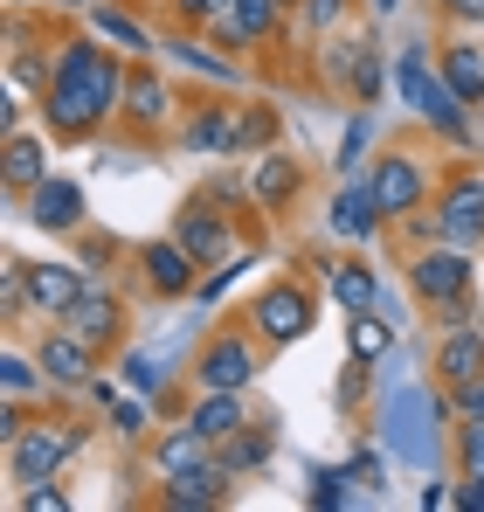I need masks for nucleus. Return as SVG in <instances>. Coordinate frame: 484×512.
Returning a JSON list of instances; mask_svg holds the SVG:
<instances>
[{"instance_id": "obj_31", "label": "nucleus", "mask_w": 484, "mask_h": 512, "mask_svg": "<svg viewBox=\"0 0 484 512\" xmlns=\"http://www.w3.org/2000/svg\"><path fill=\"white\" fill-rule=\"evenodd\" d=\"M42 381H49V374H42V360H28V353H0V388H7L14 402H28Z\"/></svg>"}, {"instance_id": "obj_30", "label": "nucleus", "mask_w": 484, "mask_h": 512, "mask_svg": "<svg viewBox=\"0 0 484 512\" xmlns=\"http://www.w3.org/2000/svg\"><path fill=\"white\" fill-rule=\"evenodd\" d=\"M166 56H173V63H187V70H201V77H215V84H242L236 63H229V56H215V49H201V42H166Z\"/></svg>"}, {"instance_id": "obj_29", "label": "nucleus", "mask_w": 484, "mask_h": 512, "mask_svg": "<svg viewBox=\"0 0 484 512\" xmlns=\"http://www.w3.org/2000/svg\"><path fill=\"white\" fill-rule=\"evenodd\" d=\"M346 346H353V360H381V353L395 346V326H388V319H374V312H353Z\"/></svg>"}, {"instance_id": "obj_11", "label": "nucleus", "mask_w": 484, "mask_h": 512, "mask_svg": "<svg viewBox=\"0 0 484 512\" xmlns=\"http://www.w3.org/2000/svg\"><path fill=\"white\" fill-rule=\"evenodd\" d=\"M28 222H35V229H49V236L83 229V187H77V180H63V173L35 180V187H28Z\"/></svg>"}, {"instance_id": "obj_22", "label": "nucleus", "mask_w": 484, "mask_h": 512, "mask_svg": "<svg viewBox=\"0 0 484 512\" xmlns=\"http://www.w3.org/2000/svg\"><path fill=\"white\" fill-rule=\"evenodd\" d=\"M166 111H173V90H166L160 77H132V84H125V118H132L139 132H153Z\"/></svg>"}, {"instance_id": "obj_34", "label": "nucleus", "mask_w": 484, "mask_h": 512, "mask_svg": "<svg viewBox=\"0 0 484 512\" xmlns=\"http://www.w3.org/2000/svg\"><path fill=\"white\" fill-rule=\"evenodd\" d=\"M353 471H319L312 478V492H305V506H319V512H339V506H353Z\"/></svg>"}, {"instance_id": "obj_9", "label": "nucleus", "mask_w": 484, "mask_h": 512, "mask_svg": "<svg viewBox=\"0 0 484 512\" xmlns=\"http://www.w3.org/2000/svg\"><path fill=\"white\" fill-rule=\"evenodd\" d=\"M415 291L436 298V305H457V298L471 291V250H457V243H429V250L415 256Z\"/></svg>"}, {"instance_id": "obj_43", "label": "nucleus", "mask_w": 484, "mask_h": 512, "mask_svg": "<svg viewBox=\"0 0 484 512\" xmlns=\"http://www.w3.org/2000/svg\"><path fill=\"white\" fill-rule=\"evenodd\" d=\"M339 14H346V0H305V21H312V28H332Z\"/></svg>"}, {"instance_id": "obj_45", "label": "nucleus", "mask_w": 484, "mask_h": 512, "mask_svg": "<svg viewBox=\"0 0 484 512\" xmlns=\"http://www.w3.org/2000/svg\"><path fill=\"white\" fill-rule=\"evenodd\" d=\"M0 436H7V443L21 436V409H14V395H7V409H0Z\"/></svg>"}, {"instance_id": "obj_19", "label": "nucleus", "mask_w": 484, "mask_h": 512, "mask_svg": "<svg viewBox=\"0 0 484 512\" xmlns=\"http://www.w3.org/2000/svg\"><path fill=\"white\" fill-rule=\"evenodd\" d=\"M332 298L346 312H381V270L374 263H332Z\"/></svg>"}, {"instance_id": "obj_10", "label": "nucleus", "mask_w": 484, "mask_h": 512, "mask_svg": "<svg viewBox=\"0 0 484 512\" xmlns=\"http://www.w3.org/2000/svg\"><path fill=\"white\" fill-rule=\"evenodd\" d=\"M367 187H374V201H381V215H415L422 208V167L408 160V153H381L374 167H367Z\"/></svg>"}, {"instance_id": "obj_1", "label": "nucleus", "mask_w": 484, "mask_h": 512, "mask_svg": "<svg viewBox=\"0 0 484 512\" xmlns=\"http://www.w3.org/2000/svg\"><path fill=\"white\" fill-rule=\"evenodd\" d=\"M42 111L56 132H97L111 111H125V70L97 49V42H63L56 63H49V90H42Z\"/></svg>"}, {"instance_id": "obj_14", "label": "nucleus", "mask_w": 484, "mask_h": 512, "mask_svg": "<svg viewBox=\"0 0 484 512\" xmlns=\"http://www.w3.org/2000/svg\"><path fill=\"white\" fill-rule=\"evenodd\" d=\"M160 499H166V506H180V512L222 506V499H229V464H201V471H180V478H166Z\"/></svg>"}, {"instance_id": "obj_16", "label": "nucleus", "mask_w": 484, "mask_h": 512, "mask_svg": "<svg viewBox=\"0 0 484 512\" xmlns=\"http://www.w3.org/2000/svg\"><path fill=\"white\" fill-rule=\"evenodd\" d=\"M35 360H42V374H49L56 388H90V346H83L77 333H49Z\"/></svg>"}, {"instance_id": "obj_5", "label": "nucleus", "mask_w": 484, "mask_h": 512, "mask_svg": "<svg viewBox=\"0 0 484 512\" xmlns=\"http://www.w3.org/2000/svg\"><path fill=\"white\" fill-rule=\"evenodd\" d=\"M436 243H457V250L484 243V173L450 180V194H443V208H436Z\"/></svg>"}, {"instance_id": "obj_39", "label": "nucleus", "mask_w": 484, "mask_h": 512, "mask_svg": "<svg viewBox=\"0 0 484 512\" xmlns=\"http://www.w3.org/2000/svg\"><path fill=\"white\" fill-rule=\"evenodd\" d=\"M360 402H367V360H353L339 374V409H360Z\"/></svg>"}, {"instance_id": "obj_12", "label": "nucleus", "mask_w": 484, "mask_h": 512, "mask_svg": "<svg viewBox=\"0 0 484 512\" xmlns=\"http://www.w3.org/2000/svg\"><path fill=\"white\" fill-rule=\"evenodd\" d=\"M325 229L346 236V243H367V236L381 229V201H374V187H367V180H360V187H339L332 208H325Z\"/></svg>"}, {"instance_id": "obj_42", "label": "nucleus", "mask_w": 484, "mask_h": 512, "mask_svg": "<svg viewBox=\"0 0 484 512\" xmlns=\"http://www.w3.org/2000/svg\"><path fill=\"white\" fill-rule=\"evenodd\" d=\"M457 506H464V512H484V471H464V485H457Z\"/></svg>"}, {"instance_id": "obj_6", "label": "nucleus", "mask_w": 484, "mask_h": 512, "mask_svg": "<svg viewBox=\"0 0 484 512\" xmlns=\"http://www.w3.org/2000/svg\"><path fill=\"white\" fill-rule=\"evenodd\" d=\"M83 291H90V277H83L77 263H28L21 270V298L42 319H70V305H77Z\"/></svg>"}, {"instance_id": "obj_2", "label": "nucleus", "mask_w": 484, "mask_h": 512, "mask_svg": "<svg viewBox=\"0 0 484 512\" xmlns=\"http://www.w3.org/2000/svg\"><path fill=\"white\" fill-rule=\"evenodd\" d=\"M450 409L436 402V388H388V402H381V443L415 464V471H429L436 457H443V443H436V423H443Z\"/></svg>"}, {"instance_id": "obj_3", "label": "nucleus", "mask_w": 484, "mask_h": 512, "mask_svg": "<svg viewBox=\"0 0 484 512\" xmlns=\"http://www.w3.org/2000/svg\"><path fill=\"white\" fill-rule=\"evenodd\" d=\"M395 90L408 97V111L422 118V125H436L443 139H471V125H464V97L457 84L443 77V70H429V56H422V42H408L402 56H395Z\"/></svg>"}, {"instance_id": "obj_46", "label": "nucleus", "mask_w": 484, "mask_h": 512, "mask_svg": "<svg viewBox=\"0 0 484 512\" xmlns=\"http://www.w3.org/2000/svg\"><path fill=\"white\" fill-rule=\"evenodd\" d=\"M443 7H450L457 21H484V0H443Z\"/></svg>"}, {"instance_id": "obj_33", "label": "nucleus", "mask_w": 484, "mask_h": 512, "mask_svg": "<svg viewBox=\"0 0 484 512\" xmlns=\"http://www.w3.org/2000/svg\"><path fill=\"white\" fill-rule=\"evenodd\" d=\"M367 153H374V118L360 111V118L346 125V139H339V153H332V160H339V173H360V167H367Z\"/></svg>"}, {"instance_id": "obj_15", "label": "nucleus", "mask_w": 484, "mask_h": 512, "mask_svg": "<svg viewBox=\"0 0 484 512\" xmlns=\"http://www.w3.org/2000/svg\"><path fill=\"white\" fill-rule=\"evenodd\" d=\"M146 277H153V291H160V298H194V284H201V277H194V256H187L180 236L146 250Z\"/></svg>"}, {"instance_id": "obj_25", "label": "nucleus", "mask_w": 484, "mask_h": 512, "mask_svg": "<svg viewBox=\"0 0 484 512\" xmlns=\"http://www.w3.org/2000/svg\"><path fill=\"white\" fill-rule=\"evenodd\" d=\"M90 28H97V42H111V49H125V56H146V49H153V35H146L132 14H118V7H90Z\"/></svg>"}, {"instance_id": "obj_18", "label": "nucleus", "mask_w": 484, "mask_h": 512, "mask_svg": "<svg viewBox=\"0 0 484 512\" xmlns=\"http://www.w3.org/2000/svg\"><path fill=\"white\" fill-rule=\"evenodd\" d=\"M180 243H187L194 263H222V256H229V222L208 215V208H187V215H180Z\"/></svg>"}, {"instance_id": "obj_41", "label": "nucleus", "mask_w": 484, "mask_h": 512, "mask_svg": "<svg viewBox=\"0 0 484 512\" xmlns=\"http://www.w3.org/2000/svg\"><path fill=\"white\" fill-rule=\"evenodd\" d=\"M457 416H484V374L457 381Z\"/></svg>"}, {"instance_id": "obj_36", "label": "nucleus", "mask_w": 484, "mask_h": 512, "mask_svg": "<svg viewBox=\"0 0 484 512\" xmlns=\"http://www.w3.org/2000/svg\"><path fill=\"white\" fill-rule=\"evenodd\" d=\"M457 457H464V471H484V416H464V429H457Z\"/></svg>"}, {"instance_id": "obj_27", "label": "nucleus", "mask_w": 484, "mask_h": 512, "mask_svg": "<svg viewBox=\"0 0 484 512\" xmlns=\"http://www.w3.org/2000/svg\"><path fill=\"white\" fill-rule=\"evenodd\" d=\"M443 77L457 84V97H464V104H484V56L471 49V42H457V49L443 56Z\"/></svg>"}, {"instance_id": "obj_20", "label": "nucleus", "mask_w": 484, "mask_h": 512, "mask_svg": "<svg viewBox=\"0 0 484 512\" xmlns=\"http://www.w3.org/2000/svg\"><path fill=\"white\" fill-rule=\"evenodd\" d=\"M187 423L201 429V436H215V443H229V436L242 429V395H229V388H201V402H194Z\"/></svg>"}, {"instance_id": "obj_4", "label": "nucleus", "mask_w": 484, "mask_h": 512, "mask_svg": "<svg viewBox=\"0 0 484 512\" xmlns=\"http://www.w3.org/2000/svg\"><path fill=\"white\" fill-rule=\"evenodd\" d=\"M70 450H77V429H21L7 443V478L14 485H42V478H56L70 464Z\"/></svg>"}, {"instance_id": "obj_47", "label": "nucleus", "mask_w": 484, "mask_h": 512, "mask_svg": "<svg viewBox=\"0 0 484 512\" xmlns=\"http://www.w3.org/2000/svg\"><path fill=\"white\" fill-rule=\"evenodd\" d=\"M395 7H402V0H374V14H395Z\"/></svg>"}, {"instance_id": "obj_35", "label": "nucleus", "mask_w": 484, "mask_h": 512, "mask_svg": "<svg viewBox=\"0 0 484 512\" xmlns=\"http://www.w3.org/2000/svg\"><path fill=\"white\" fill-rule=\"evenodd\" d=\"M125 374H132V388H139V395H160V388H166V360L153 353V346L125 353Z\"/></svg>"}, {"instance_id": "obj_26", "label": "nucleus", "mask_w": 484, "mask_h": 512, "mask_svg": "<svg viewBox=\"0 0 484 512\" xmlns=\"http://www.w3.org/2000/svg\"><path fill=\"white\" fill-rule=\"evenodd\" d=\"M229 146H242V139H236V118L208 104V111L187 125V153H229Z\"/></svg>"}, {"instance_id": "obj_17", "label": "nucleus", "mask_w": 484, "mask_h": 512, "mask_svg": "<svg viewBox=\"0 0 484 512\" xmlns=\"http://www.w3.org/2000/svg\"><path fill=\"white\" fill-rule=\"evenodd\" d=\"M70 333H77L83 346H104L111 333H118V298L90 284V291H83L77 305H70Z\"/></svg>"}, {"instance_id": "obj_8", "label": "nucleus", "mask_w": 484, "mask_h": 512, "mask_svg": "<svg viewBox=\"0 0 484 512\" xmlns=\"http://www.w3.org/2000/svg\"><path fill=\"white\" fill-rule=\"evenodd\" d=\"M194 381H201V388H229V395H242V388L256 381V346L236 340V333H215V340L201 346V360H194Z\"/></svg>"}, {"instance_id": "obj_38", "label": "nucleus", "mask_w": 484, "mask_h": 512, "mask_svg": "<svg viewBox=\"0 0 484 512\" xmlns=\"http://www.w3.org/2000/svg\"><path fill=\"white\" fill-rule=\"evenodd\" d=\"M63 506H70V499L56 492V478H42V485H28V492H21V512H63Z\"/></svg>"}, {"instance_id": "obj_13", "label": "nucleus", "mask_w": 484, "mask_h": 512, "mask_svg": "<svg viewBox=\"0 0 484 512\" xmlns=\"http://www.w3.org/2000/svg\"><path fill=\"white\" fill-rule=\"evenodd\" d=\"M277 21H284V0H229V14L215 28H222L229 49H256V42H270Z\"/></svg>"}, {"instance_id": "obj_28", "label": "nucleus", "mask_w": 484, "mask_h": 512, "mask_svg": "<svg viewBox=\"0 0 484 512\" xmlns=\"http://www.w3.org/2000/svg\"><path fill=\"white\" fill-rule=\"evenodd\" d=\"M35 180H49V153L35 146V139H7V187H35Z\"/></svg>"}, {"instance_id": "obj_37", "label": "nucleus", "mask_w": 484, "mask_h": 512, "mask_svg": "<svg viewBox=\"0 0 484 512\" xmlns=\"http://www.w3.org/2000/svg\"><path fill=\"white\" fill-rule=\"evenodd\" d=\"M173 14H180V21H194V28H215V21L229 14V0H173Z\"/></svg>"}, {"instance_id": "obj_44", "label": "nucleus", "mask_w": 484, "mask_h": 512, "mask_svg": "<svg viewBox=\"0 0 484 512\" xmlns=\"http://www.w3.org/2000/svg\"><path fill=\"white\" fill-rule=\"evenodd\" d=\"M415 506H422V512H443V506H457V492H450V485H422V492H415Z\"/></svg>"}, {"instance_id": "obj_48", "label": "nucleus", "mask_w": 484, "mask_h": 512, "mask_svg": "<svg viewBox=\"0 0 484 512\" xmlns=\"http://www.w3.org/2000/svg\"><path fill=\"white\" fill-rule=\"evenodd\" d=\"M56 7H90V0H56Z\"/></svg>"}, {"instance_id": "obj_23", "label": "nucleus", "mask_w": 484, "mask_h": 512, "mask_svg": "<svg viewBox=\"0 0 484 512\" xmlns=\"http://www.w3.org/2000/svg\"><path fill=\"white\" fill-rule=\"evenodd\" d=\"M436 374H450V381H471V374H484V340L471 333V326H457L450 340L436 346Z\"/></svg>"}, {"instance_id": "obj_21", "label": "nucleus", "mask_w": 484, "mask_h": 512, "mask_svg": "<svg viewBox=\"0 0 484 512\" xmlns=\"http://www.w3.org/2000/svg\"><path fill=\"white\" fill-rule=\"evenodd\" d=\"M201 464H215V436H201V429H173L160 443V478H180V471H201Z\"/></svg>"}, {"instance_id": "obj_40", "label": "nucleus", "mask_w": 484, "mask_h": 512, "mask_svg": "<svg viewBox=\"0 0 484 512\" xmlns=\"http://www.w3.org/2000/svg\"><path fill=\"white\" fill-rule=\"evenodd\" d=\"M111 423H118V436H146V402H111Z\"/></svg>"}, {"instance_id": "obj_32", "label": "nucleus", "mask_w": 484, "mask_h": 512, "mask_svg": "<svg viewBox=\"0 0 484 512\" xmlns=\"http://www.w3.org/2000/svg\"><path fill=\"white\" fill-rule=\"evenodd\" d=\"M270 450H277V436H270V429H249V423H242L236 436H229V471H256Z\"/></svg>"}, {"instance_id": "obj_49", "label": "nucleus", "mask_w": 484, "mask_h": 512, "mask_svg": "<svg viewBox=\"0 0 484 512\" xmlns=\"http://www.w3.org/2000/svg\"><path fill=\"white\" fill-rule=\"evenodd\" d=\"M7 7H28V0H7Z\"/></svg>"}, {"instance_id": "obj_24", "label": "nucleus", "mask_w": 484, "mask_h": 512, "mask_svg": "<svg viewBox=\"0 0 484 512\" xmlns=\"http://www.w3.org/2000/svg\"><path fill=\"white\" fill-rule=\"evenodd\" d=\"M291 187H298V167H291L284 153H263L256 173H249V194H256L263 208H284V201H291Z\"/></svg>"}, {"instance_id": "obj_7", "label": "nucleus", "mask_w": 484, "mask_h": 512, "mask_svg": "<svg viewBox=\"0 0 484 512\" xmlns=\"http://www.w3.org/2000/svg\"><path fill=\"white\" fill-rule=\"evenodd\" d=\"M256 333L270 346H291V340H305V326H312V291H298V284H270L263 298H256Z\"/></svg>"}]
</instances>
